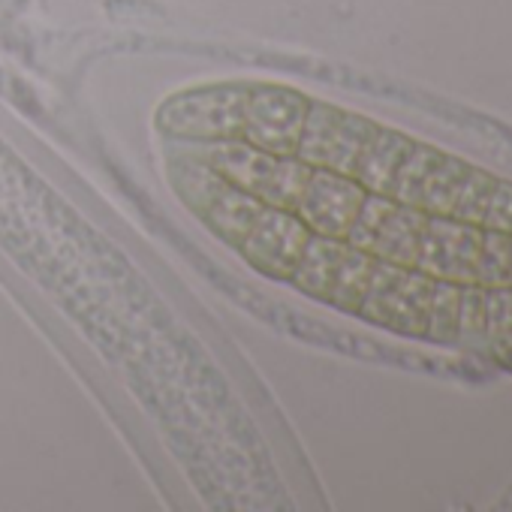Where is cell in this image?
I'll return each instance as SVG.
<instances>
[{"instance_id":"obj_4","label":"cell","mask_w":512,"mask_h":512,"mask_svg":"<svg viewBox=\"0 0 512 512\" xmlns=\"http://www.w3.org/2000/svg\"><path fill=\"white\" fill-rule=\"evenodd\" d=\"M458 302H461V287L458 284H449V281L434 284L425 341H431V344H458Z\"/></svg>"},{"instance_id":"obj_9","label":"cell","mask_w":512,"mask_h":512,"mask_svg":"<svg viewBox=\"0 0 512 512\" xmlns=\"http://www.w3.org/2000/svg\"><path fill=\"white\" fill-rule=\"evenodd\" d=\"M488 341H491V353H494V359H497L506 371H512V332L497 335V338H488Z\"/></svg>"},{"instance_id":"obj_6","label":"cell","mask_w":512,"mask_h":512,"mask_svg":"<svg viewBox=\"0 0 512 512\" xmlns=\"http://www.w3.org/2000/svg\"><path fill=\"white\" fill-rule=\"evenodd\" d=\"M485 296H488V290L479 287V284L461 287V302H458V341L485 338Z\"/></svg>"},{"instance_id":"obj_7","label":"cell","mask_w":512,"mask_h":512,"mask_svg":"<svg viewBox=\"0 0 512 512\" xmlns=\"http://www.w3.org/2000/svg\"><path fill=\"white\" fill-rule=\"evenodd\" d=\"M512 332V287H494L485 296V338Z\"/></svg>"},{"instance_id":"obj_8","label":"cell","mask_w":512,"mask_h":512,"mask_svg":"<svg viewBox=\"0 0 512 512\" xmlns=\"http://www.w3.org/2000/svg\"><path fill=\"white\" fill-rule=\"evenodd\" d=\"M482 229L512 235V184L509 181L494 184V193H491L485 217H482Z\"/></svg>"},{"instance_id":"obj_3","label":"cell","mask_w":512,"mask_h":512,"mask_svg":"<svg viewBox=\"0 0 512 512\" xmlns=\"http://www.w3.org/2000/svg\"><path fill=\"white\" fill-rule=\"evenodd\" d=\"M467 172H470V163L452 154H440L416 193V208H422L428 217H452V208H455V199Z\"/></svg>"},{"instance_id":"obj_1","label":"cell","mask_w":512,"mask_h":512,"mask_svg":"<svg viewBox=\"0 0 512 512\" xmlns=\"http://www.w3.org/2000/svg\"><path fill=\"white\" fill-rule=\"evenodd\" d=\"M482 263V226L455 217H428L416 269L434 281L458 287L479 284Z\"/></svg>"},{"instance_id":"obj_5","label":"cell","mask_w":512,"mask_h":512,"mask_svg":"<svg viewBox=\"0 0 512 512\" xmlns=\"http://www.w3.org/2000/svg\"><path fill=\"white\" fill-rule=\"evenodd\" d=\"M494 184H497L494 175H488V172L470 166V172H467L464 181H461V190H458L452 217H455V220H464V223L482 226V217H485L488 199H491V193H494Z\"/></svg>"},{"instance_id":"obj_2","label":"cell","mask_w":512,"mask_h":512,"mask_svg":"<svg viewBox=\"0 0 512 512\" xmlns=\"http://www.w3.org/2000/svg\"><path fill=\"white\" fill-rule=\"evenodd\" d=\"M425 223H428V214L422 208L398 202V208L386 217V223L380 226L371 244V260L398 266V269H416Z\"/></svg>"}]
</instances>
